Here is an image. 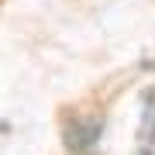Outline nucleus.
I'll return each mask as SVG.
<instances>
[{
  "label": "nucleus",
  "mask_w": 155,
  "mask_h": 155,
  "mask_svg": "<svg viewBox=\"0 0 155 155\" xmlns=\"http://www.w3.org/2000/svg\"><path fill=\"white\" fill-rule=\"evenodd\" d=\"M100 138V124L97 121H72L69 127V148H76V152H86V148H93Z\"/></svg>",
  "instance_id": "obj_1"
}]
</instances>
